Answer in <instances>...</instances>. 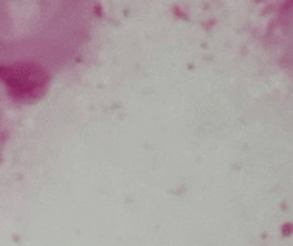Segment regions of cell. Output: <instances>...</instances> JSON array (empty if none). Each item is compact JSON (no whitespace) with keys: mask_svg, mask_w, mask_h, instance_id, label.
I'll list each match as a JSON object with an SVG mask.
<instances>
[{"mask_svg":"<svg viewBox=\"0 0 293 246\" xmlns=\"http://www.w3.org/2000/svg\"><path fill=\"white\" fill-rule=\"evenodd\" d=\"M100 0H0V89L31 105L91 41Z\"/></svg>","mask_w":293,"mask_h":246,"instance_id":"cell-1","label":"cell"}]
</instances>
